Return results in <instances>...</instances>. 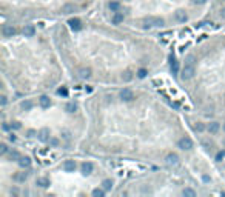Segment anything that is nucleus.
<instances>
[{"instance_id":"39448f33","label":"nucleus","mask_w":225,"mask_h":197,"mask_svg":"<svg viewBox=\"0 0 225 197\" xmlns=\"http://www.w3.org/2000/svg\"><path fill=\"white\" fill-rule=\"evenodd\" d=\"M16 33H17V29L12 25H3V28H2L3 37H12V35H16Z\"/></svg>"},{"instance_id":"393cba45","label":"nucleus","mask_w":225,"mask_h":197,"mask_svg":"<svg viewBox=\"0 0 225 197\" xmlns=\"http://www.w3.org/2000/svg\"><path fill=\"white\" fill-rule=\"evenodd\" d=\"M182 194L183 196H188V197H194L196 196V191L191 190V188H185V190L182 191Z\"/></svg>"},{"instance_id":"c85d7f7f","label":"nucleus","mask_w":225,"mask_h":197,"mask_svg":"<svg viewBox=\"0 0 225 197\" xmlns=\"http://www.w3.org/2000/svg\"><path fill=\"white\" fill-rule=\"evenodd\" d=\"M20 157H22V156L17 153V151H12V153H10V159H11V160H17V162H19Z\"/></svg>"},{"instance_id":"c9c22d12","label":"nucleus","mask_w":225,"mask_h":197,"mask_svg":"<svg viewBox=\"0 0 225 197\" xmlns=\"http://www.w3.org/2000/svg\"><path fill=\"white\" fill-rule=\"evenodd\" d=\"M0 99H2V100H0V102H2V106H5V105H6V102H8V99H6V96H2V97H0Z\"/></svg>"},{"instance_id":"a878e982","label":"nucleus","mask_w":225,"mask_h":197,"mask_svg":"<svg viewBox=\"0 0 225 197\" xmlns=\"http://www.w3.org/2000/svg\"><path fill=\"white\" fill-rule=\"evenodd\" d=\"M110 10L114 11V12L119 11V10H120V3H119V2H111V3H110Z\"/></svg>"},{"instance_id":"58836bf2","label":"nucleus","mask_w":225,"mask_h":197,"mask_svg":"<svg viewBox=\"0 0 225 197\" xmlns=\"http://www.w3.org/2000/svg\"><path fill=\"white\" fill-rule=\"evenodd\" d=\"M130 79H131V73L127 71V73H125V80H130Z\"/></svg>"},{"instance_id":"f704fd0d","label":"nucleus","mask_w":225,"mask_h":197,"mask_svg":"<svg viewBox=\"0 0 225 197\" xmlns=\"http://www.w3.org/2000/svg\"><path fill=\"white\" fill-rule=\"evenodd\" d=\"M193 3H194V5H204V3L207 2V0H191Z\"/></svg>"},{"instance_id":"ddd939ff","label":"nucleus","mask_w":225,"mask_h":197,"mask_svg":"<svg viewBox=\"0 0 225 197\" xmlns=\"http://www.w3.org/2000/svg\"><path fill=\"white\" fill-rule=\"evenodd\" d=\"M35 34V28L33 25H25L23 28V35L25 37H33V35Z\"/></svg>"},{"instance_id":"a19ab883","label":"nucleus","mask_w":225,"mask_h":197,"mask_svg":"<svg viewBox=\"0 0 225 197\" xmlns=\"http://www.w3.org/2000/svg\"><path fill=\"white\" fill-rule=\"evenodd\" d=\"M224 146H225V139H224Z\"/></svg>"},{"instance_id":"6ab92c4d","label":"nucleus","mask_w":225,"mask_h":197,"mask_svg":"<svg viewBox=\"0 0 225 197\" xmlns=\"http://www.w3.org/2000/svg\"><path fill=\"white\" fill-rule=\"evenodd\" d=\"M219 128H220V125L217 123V122H211L208 126H207V129H208V132H211V134H216L219 131Z\"/></svg>"},{"instance_id":"72a5a7b5","label":"nucleus","mask_w":225,"mask_h":197,"mask_svg":"<svg viewBox=\"0 0 225 197\" xmlns=\"http://www.w3.org/2000/svg\"><path fill=\"white\" fill-rule=\"evenodd\" d=\"M11 128H12V129H20V128H22V123H20V122H12V123H11Z\"/></svg>"},{"instance_id":"4468645a","label":"nucleus","mask_w":225,"mask_h":197,"mask_svg":"<svg viewBox=\"0 0 225 197\" xmlns=\"http://www.w3.org/2000/svg\"><path fill=\"white\" fill-rule=\"evenodd\" d=\"M39 103H40L42 108H49V106H51V99H49L48 96H42L39 99Z\"/></svg>"},{"instance_id":"7ed1b4c3","label":"nucleus","mask_w":225,"mask_h":197,"mask_svg":"<svg viewBox=\"0 0 225 197\" xmlns=\"http://www.w3.org/2000/svg\"><path fill=\"white\" fill-rule=\"evenodd\" d=\"M177 145H179V148H181V149H183V151H188V149H191L193 148V140L190 137H182L181 140L177 142Z\"/></svg>"},{"instance_id":"bb28decb","label":"nucleus","mask_w":225,"mask_h":197,"mask_svg":"<svg viewBox=\"0 0 225 197\" xmlns=\"http://www.w3.org/2000/svg\"><path fill=\"white\" fill-rule=\"evenodd\" d=\"M147 74H148V71H147L145 68H140V69L137 71V77H139V79H145Z\"/></svg>"},{"instance_id":"e433bc0d","label":"nucleus","mask_w":225,"mask_h":197,"mask_svg":"<svg viewBox=\"0 0 225 197\" xmlns=\"http://www.w3.org/2000/svg\"><path fill=\"white\" fill-rule=\"evenodd\" d=\"M51 145L52 146H57V145H59V140H57V139H51Z\"/></svg>"},{"instance_id":"ea45409f","label":"nucleus","mask_w":225,"mask_h":197,"mask_svg":"<svg viewBox=\"0 0 225 197\" xmlns=\"http://www.w3.org/2000/svg\"><path fill=\"white\" fill-rule=\"evenodd\" d=\"M220 17H222V19H225V8H224V10H220Z\"/></svg>"},{"instance_id":"473e14b6","label":"nucleus","mask_w":225,"mask_h":197,"mask_svg":"<svg viewBox=\"0 0 225 197\" xmlns=\"http://www.w3.org/2000/svg\"><path fill=\"white\" fill-rule=\"evenodd\" d=\"M6 153H8V146L5 143H2V145H0V154H6Z\"/></svg>"},{"instance_id":"f03ea898","label":"nucleus","mask_w":225,"mask_h":197,"mask_svg":"<svg viewBox=\"0 0 225 197\" xmlns=\"http://www.w3.org/2000/svg\"><path fill=\"white\" fill-rule=\"evenodd\" d=\"M143 26H145V28H160V26H164V19L150 16L143 20Z\"/></svg>"},{"instance_id":"2eb2a0df","label":"nucleus","mask_w":225,"mask_h":197,"mask_svg":"<svg viewBox=\"0 0 225 197\" xmlns=\"http://www.w3.org/2000/svg\"><path fill=\"white\" fill-rule=\"evenodd\" d=\"M79 77L80 79H89L91 77V69L89 68H80L79 69Z\"/></svg>"},{"instance_id":"0eeeda50","label":"nucleus","mask_w":225,"mask_h":197,"mask_svg":"<svg viewBox=\"0 0 225 197\" xmlns=\"http://www.w3.org/2000/svg\"><path fill=\"white\" fill-rule=\"evenodd\" d=\"M120 99L125 100V102H131V100H134V92L131 91V89L125 88V89L120 91Z\"/></svg>"},{"instance_id":"7c9ffc66","label":"nucleus","mask_w":225,"mask_h":197,"mask_svg":"<svg viewBox=\"0 0 225 197\" xmlns=\"http://www.w3.org/2000/svg\"><path fill=\"white\" fill-rule=\"evenodd\" d=\"M222 159H225V151H219L216 154V162H222Z\"/></svg>"},{"instance_id":"423d86ee","label":"nucleus","mask_w":225,"mask_h":197,"mask_svg":"<svg viewBox=\"0 0 225 197\" xmlns=\"http://www.w3.org/2000/svg\"><path fill=\"white\" fill-rule=\"evenodd\" d=\"M174 20H176L177 23H185V22L188 20L187 12L183 11V10H177L176 12H174Z\"/></svg>"},{"instance_id":"b1692460","label":"nucleus","mask_w":225,"mask_h":197,"mask_svg":"<svg viewBox=\"0 0 225 197\" xmlns=\"http://www.w3.org/2000/svg\"><path fill=\"white\" fill-rule=\"evenodd\" d=\"M31 108H33V102H31V100H25V102H22V109L29 111Z\"/></svg>"},{"instance_id":"c756f323","label":"nucleus","mask_w":225,"mask_h":197,"mask_svg":"<svg viewBox=\"0 0 225 197\" xmlns=\"http://www.w3.org/2000/svg\"><path fill=\"white\" fill-rule=\"evenodd\" d=\"M57 94H59V96H63V97H66V96H68V89H66L65 86H62V88H59V89H57Z\"/></svg>"},{"instance_id":"9d476101","label":"nucleus","mask_w":225,"mask_h":197,"mask_svg":"<svg viewBox=\"0 0 225 197\" xmlns=\"http://www.w3.org/2000/svg\"><path fill=\"white\" fill-rule=\"evenodd\" d=\"M68 25H70V28L73 31H80V29H82V22H80L79 19H71L68 22Z\"/></svg>"},{"instance_id":"9b49d317","label":"nucleus","mask_w":225,"mask_h":197,"mask_svg":"<svg viewBox=\"0 0 225 197\" xmlns=\"http://www.w3.org/2000/svg\"><path fill=\"white\" fill-rule=\"evenodd\" d=\"M77 8H76L74 3H65L63 6H62V14H71V12H74Z\"/></svg>"},{"instance_id":"f3484780","label":"nucleus","mask_w":225,"mask_h":197,"mask_svg":"<svg viewBox=\"0 0 225 197\" xmlns=\"http://www.w3.org/2000/svg\"><path fill=\"white\" fill-rule=\"evenodd\" d=\"M19 165H20V168H29L31 166V159L29 157H20L19 159Z\"/></svg>"},{"instance_id":"5701e85b","label":"nucleus","mask_w":225,"mask_h":197,"mask_svg":"<svg viewBox=\"0 0 225 197\" xmlns=\"http://www.w3.org/2000/svg\"><path fill=\"white\" fill-rule=\"evenodd\" d=\"M105 191H106V190L96 188V190H93V196H94V197H103V196H105Z\"/></svg>"},{"instance_id":"f257e3e1","label":"nucleus","mask_w":225,"mask_h":197,"mask_svg":"<svg viewBox=\"0 0 225 197\" xmlns=\"http://www.w3.org/2000/svg\"><path fill=\"white\" fill-rule=\"evenodd\" d=\"M194 56H188L187 60H185V65H183V69H182V79L183 80H188L191 79L196 73V65H194Z\"/></svg>"},{"instance_id":"2f4dec72","label":"nucleus","mask_w":225,"mask_h":197,"mask_svg":"<svg viewBox=\"0 0 225 197\" xmlns=\"http://www.w3.org/2000/svg\"><path fill=\"white\" fill-rule=\"evenodd\" d=\"M194 129H196V131H197V132H202V131H204V129H205V126H204V123L197 122V123L194 125Z\"/></svg>"},{"instance_id":"cd10ccee","label":"nucleus","mask_w":225,"mask_h":197,"mask_svg":"<svg viewBox=\"0 0 225 197\" xmlns=\"http://www.w3.org/2000/svg\"><path fill=\"white\" fill-rule=\"evenodd\" d=\"M65 109L68 111V113H74V111L77 109V106H76V103H68L65 106Z\"/></svg>"},{"instance_id":"a211bd4d","label":"nucleus","mask_w":225,"mask_h":197,"mask_svg":"<svg viewBox=\"0 0 225 197\" xmlns=\"http://www.w3.org/2000/svg\"><path fill=\"white\" fill-rule=\"evenodd\" d=\"M122 22H123V14H122V12H119V11H116L114 16H112V23L119 25V23H122Z\"/></svg>"},{"instance_id":"4c0bfd02","label":"nucleus","mask_w":225,"mask_h":197,"mask_svg":"<svg viewBox=\"0 0 225 197\" xmlns=\"http://www.w3.org/2000/svg\"><path fill=\"white\" fill-rule=\"evenodd\" d=\"M11 128V125H8V123H3V131H8V129Z\"/></svg>"},{"instance_id":"20e7f679","label":"nucleus","mask_w":225,"mask_h":197,"mask_svg":"<svg viewBox=\"0 0 225 197\" xmlns=\"http://www.w3.org/2000/svg\"><path fill=\"white\" fill-rule=\"evenodd\" d=\"M165 163L168 165V166H177L179 165V156L174 154V153H170L165 157Z\"/></svg>"},{"instance_id":"1a4fd4ad","label":"nucleus","mask_w":225,"mask_h":197,"mask_svg":"<svg viewBox=\"0 0 225 197\" xmlns=\"http://www.w3.org/2000/svg\"><path fill=\"white\" fill-rule=\"evenodd\" d=\"M62 168H63V171L71 173V171H74V169H76V162H74V160H65L63 165H62Z\"/></svg>"},{"instance_id":"4be33fe9","label":"nucleus","mask_w":225,"mask_h":197,"mask_svg":"<svg viewBox=\"0 0 225 197\" xmlns=\"http://www.w3.org/2000/svg\"><path fill=\"white\" fill-rule=\"evenodd\" d=\"M102 186H103V190H111V188H112V180H111V179H105V180H103L102 182Z\"/></svg>"},{"instance_id":"6e6552de","label":"nucleus","mask_w":225,"mask_h":197,"mask_svg":"<svg viewBox=\"0 0 225 197\" xmlns=\"http://www.w3.org/2000/svg\"><path fill=\"white\" fill-rule=\"evenodd\" d=\"M37 136H39V140L40 142H48L49 139H51V134H49V129L48 128H42L37 132Z\"/></svg>"},{"instance_id":"dca6fc26","label":"nucleus","mask_w":225,"mask_h":197,"mask_svg":"<svg viewBox=\"0 0 225 197\" xmlns=\"http://www.w3.org/2000/svg\"><path fill=\"white\" fill-rule=\"evenodd\" d=\"M170 60H171V71H173V74H177L179 73V62L174 59L173 54L170 56Z\"/></svg>"},{"instance_id":"79ce46f5","label":"nucleus","mask_w":225,"mask_h":197,"mask_svg":"<svg viewBox=\"0 0 225 197\" xmlns=\"http://www.w3.org/2000/svg\"><path fill=\"white\" fill-rule=\"evenodd\" d=\"M224 129H225V123H224Z\"/></svg>"},{"instance_id":"aec40b11","label":"nucleus","mask_w":225,"mask_h":197,"mask_svg":"<svg viewBox=\"0 0 225 197\" xmlns=\"http://www.w3.org/2000/svg\"><path fill=\"white\" fill-rule=\"evenodd\" d=\"M37 185L40 188H48L49 186V180L46 177H40V179H37Z\"/></svg>"},{"instance_id":"f8f14e48","label":"nucleus","mask_w":225,"mask_h":197,"mask_svg":"<svg viewBox=\"0 0 225 197\" xmlns=\"http://www.w3.org/2000/svg\"><path fill=\"white\" fill-rule=\"evenodd\" d=\"M80 168H82V174H83V176H88V174L93 173V163L91 162H83Z\"/></svg>"},{"instance_id":"412c9836","label":"nucleus","mask_w":225,"mask_h":197,"mask_svg":"<svg viewBox=\"0 0 225 197\" xmlns=\"http://www.w3.org/2000/svg\"><path fill=\"white\" fill-rule=\"evenodd\" d=\"M26 177H28V174H26V173H17L14 176V180L16 182H25Z\"/></svg>"}]
</instances>
